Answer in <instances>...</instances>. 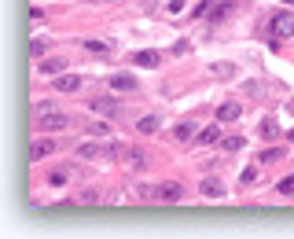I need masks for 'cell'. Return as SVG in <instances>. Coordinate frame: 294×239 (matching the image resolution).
I'll return each mask as SVG.
<instances>
[{
    "label": "cell",
    "instance_id": "6",
    "mask_svg": "<svg viewBox=\"0 0 294 239\" xmlns=\"http://www.w3.org/2000/svg\"><path fill=\"white\" fill-rule=\"evenodd\" d=\"M77 177V166H55L52 173H48V184L52 188H63V184H70Z\"/></svg>",
    "mask_w": 294,
    "mask_h": 239
},
{
    "label": "cell",
    "instance_id": "15",
    "mask_svg": "<svg viewBox=\"0 0 294 239\" xmlns=\"http://www.w3.org/2000/svg\"><path fill=\"white\" fill-rule=\"evenodd\" d=\"M195 140H199V143H203V147H206V143H217V140H221V129H217V125H206V129H203V133H199Z\"/></svg>",
    "mask_w": 294,
    "mask_h": 239
},
{
    "label": "cell",
    "instance_id": "26",
    "mask_svg": "<svg viewBox=\"0 0 294 239\" xmlns=\"http://www.w3.org/2000/svg\"><path fill=\"white\" fill-rule=\"evenodd\" d=\"M239 181H243V184H254V181H257V166H246V169L239 173Z\"/></svg>",
    "mask_w": 294,
    "mask_h": 239
},
{
    "label": "cell",
    "instance_id": "8",
    "mask_svg": "<svg viewBox=\"0 0 294 239\" xmlns=\"http://www.w3.org/2000/svg\"><path fill=\"white\" fill-rule=\"evenodd\" d=\"M52 151H55L52 140H34V143H29V162H41V158H48Z\"/></svg>",
    "mask_w": 294,
    "mask_h": 239
},
{
    "label": "cell",
    "instance_id": "19",
    "mask_svg": "<svg viewBox=\"0 0 294 239\" xmlns=\"http://www.w3.org/2000/svg\"><path fill=\"white\" fill-rule=\"evenodd\" d=\"M44 52H48V41H41V37L29 41V59H41Z\"/></svg>",
    "mask_w": 294,
    "mask_h": 239
},
{
    "label": "cell",
    "instance_id": "18",
    "mask_svg": "<svg viewBox=\"0 0 294 239\" xmlns=\"http://www.w3.org/2000/svg\"><path fill=\"white\" fill-rule=\"evenodd\" d=\"M77 155H81V158H100L103 147H96V143H88V140H85V143H77Z\"/></svg>",
    "mask_w": 294,
    "mask_h": 239
},
{
    "label": "cell",
    "instance_id": "28",
    "mask_svg": "<svg viewBox=\"0 0 294 239\" xmlns=\"http://www.w3.org/2000/svg\"><path fill=\"white\" fill-rule=\"evenodd\" d=\"M280 195H294V177H287V181H280Z\"/></svg>",
    "mask_w": 294,
    "mask_h": 239
},
{
    "label": "cell",
    "instance_id": "13",
    "mask_svg": "<svg viewBox=\"0 0 294 239\" xmlns=\"http://www.w3.org/2000/svg\"><path fill=\"white\" fill-rule=\"evenodd\" d=\"M239 114H243L239 103H221V107H217V122H236Z\"/></svg>",
    "mask_w": 294,
    "mask_h": 239
},
{
    "label": "cell",
    "instance_id": "10",
    "mask_svg": "<svg viewBox=\"0 0 294 239\" xmlns=\"http://www.w3.org/2000/svg\"><path fill=\"white\" fill-rule=\"evenodd\" d=\"M111 88L114 92H133V88H140V81H136L133 74H114L111 77Z\"/></svg>",
    "mask_w": 294,
    "mask_h": 239
},
{
    "label": "cell",
    "instance_id": "17",
    "mask_svg": "<svg viewBox=\"0 0 294 239\" xmlns=\"http://www.w3.org/2000/svg\"><path fill=\"white\" fill-rule=\"evenodd\" d=\"M276 136H280V125H276L272 118H265L261 122V140H276Z\"/></svg>",
    "mask_w": 294,
    "mask_h": 239
},
{
    "label": "cell",
    "instance_id": "23",
    "mask_svg": "<svg viewBox=\"0 0 294 239\" xmlns=\"http://www.w3.org/2000/svg\"><path fill=\"white\" fill-rule=\"evenodd\" d=\"M88 133L92 136H107V133H111V125H107V122H88Z\"/></svg>",
    "mask_w": 294,
    "mask_h": 239
},
{
    "label": "cell",
    "instance_id": "27",
    "mask_svg": "<svg viewBox=\"0 0 294 239\" xmlns=\"http://www.w3.org/2000/svg\"><path fill=\"white\" fill-rule=\"evenodd\" d=\"M213 74H221V77H228V74H236V67H228V63H213Z\"/></svg>",
    "mask_w": 294,
    "mask_h": 239
},
{
    "label": "cell",
    "instance_id": "2",
    "mask_svg": "<svg viewBox=\"0 0 294 239\" xmlns=\"http://www.w3.org/2000/svg\"><path fill=\"white\" fill-rule=\"evenodd\" d=\"M261 29H265L269 37H276V41H280V37H294V15L290 11H272L269 19L261 22Z\"/></svg>",
    "mask_w": 294,
    "mask_h": 239
},
{
    "label": "cell",
    "instance_id": "7",
    "mask_svg": "<svg viewBox=\"0 0 294 239\" xmlns=\"http://www.w3.org/2000/svg\"><path fill=\"white\" fill-rule=\"evenodd\" d=\"M199 191H203L206 199H221L228 188H224V184H221L217 177H203V181H199Z\"/></svg>",
    "mask_w": 294,
    "mask_h": 239
},
{
    "label": "cell",
    "instance_id": "24",
    "mask_svg": "<svg viewBox=\"0 0 294 239\" xmlns=\"http://www.w3.org/2000/svg\"><path fill=\"white\" fill-rule=\"evenodd\" d=\"M191 133H195V125H191V122H180V125H177V133H173V136H177V140H188Z\"/></svg>",
    "mask_w": 294,
    "mask_h": 239
},
{
    "label": "cell",
    "instance_id": "30",
    "mask_svg": "<svg viewBox=\"0 0 294 239\" xmlns=\"http://www.w3.org/2000/svg\"><path fill=\"white\" fill-rule=\"evenodd\" d=\"M166 8H169V11H173V15H180V11H184V0H169V4H166Z\"/></svg>",
    "mask_w": 294,
    "mask_h": 239
},
{
    "label": "cell",
    "instance_id": "12",
    "mask_svg": "<svg viewBox=\"0 0 294 239\" xmlns=\"http://www.w3.org/2000/svg\"><path fill=\"white\" fill-rule=\"evenodd\" d=\"M121 158H125V162H129L133 169H144V166H147V155H144L140 147H133V143L125 147V155H121Z\"/></svg>",
    "mask_w": 294,
    "mask_h": 239
},
{
    "label": "cell",
    "instance_id": "4",
    "mask_svg": "<svg viewBox=\"0 0 294 239\" xmlns=\"http://www.w3.org/2000/svg\"><path fill=\"white\" fill-rule=\"evenodd\" d=\"M184 195V184L180 181H166V184H154V199H162V202H177Z\"/></svg>",
    "mask_w": 294,
    "mask_h": 239
},
{
    "label": "cell",
    "instance_id": "31",
    "mask_svg": "<svg viewBox=\"0 0 294 239\" xmlns=\"http://www.w3.org/2000/svg\"><path fill=\"white\" fill-rule=\"evenodd\" d=\"M287 140H290V143H294V129H290V133H287Z\"/></svg>",
    "mask_w": 294,
    "mask_h": 239
},
{
    "label": "cell",
    "instance_id": "9",
    "mask_svg": "<svg viewBox=\"0 0 294 239\" xmlns=\"http://www.w3.org/2000/svg\"><path fill=\"white\" fill-rule=\"evenodd\" d=\"M133 63H136V67H147V70H154V67L162 63V55L154 52V48H147V52H133Z\"/></svg>",
    "mask_w": 294,
    "mask_h": 239
},
{
    "label": "cell",
    "instance_id": "3",
    "mask_svg": "<svg viewBox=\"0 0 294 239\" xmlns=\"http://www.w3.org/2000/svg\"><path fill=\"white\" fill-rule=\"evenodd\" d=\"M96 114H107V118H121V103L114 100V96H96V100L88 103Z\"/></svg>",
    "mask_w": 294,
    "mask_h": 239
},
{
    "label": "cell",
    "instance_id": "20",
    "mask_svg": "<svg viewBox=\"0 0 294 239\" xmlns=\"http://www.w3.org/2000/svg\"><path fill=\"white\" fill-rule=\"evenodd\" d=\"M85 52H92V55H107V52H111V44H107V41H85Z\"/></svg>",
    "mask_w": 294,
    "mask_h": 239
},
{
    "label": "cell",
    "instance_id": "29",
    "mask_svg": "<svg viewBox=\"0 0 294 239\" xmlns=\"http://www.w3.org/2000/svg\"><path fill=\"white\" fill-rule=\"evenodd\" d=\"M173 52H177V55H188V52H191V44H188V41H177V44H173Z\"/></svg>",
    "mask_w": 294,
    "mask_h": 239
},
{
    "label": "cell",
    "instance_id": "21",
    "mask_svg": "<svg viewBox=\"0 0 294 239\" xmlns=\"http://www.w3.org/2000/svg\"><path fill=\"white\" fill-rule=\"evenodd\" d=\"M221 147H224V151H243V147H246V140H243V136H224V140H221Z\"/></svg>",
    "mask_w": 294,
    "mask_h": 239
},
{
    "label": "cell",
    "instance_id": "1",
    "mask_svg": "<svg viewBox=\"0 0 294 239\" xmlns=\"http://www.w3.org/2000/svg\"><path fill=\"white\" fill-rule=\"evenodd\" d=\"M34 122L41 125L44 133H55V129H67V114L59 110L55 103H48V100H41V103H34Z\"/></svg>",
    "mask_w": 294,
    "mask_h": 239
},
{
    "label": "cell",
    "instance_id": "32",
    "mask_svg": "<svg viewBox=\"0 0 294 239\" xmlns=\"http://www.w3.org/2000/svg\"><path fill=\"white\" fill-rule=\"evenodd\" d=\"M287 4H294V0H287Z\"/></svg>",
    "mask_w": 294,
    "mask_h": 239
},
{
    "label": "cell",
    "instance_id": "5",
    "mask_svg": "<svg viewBox=\"0 0 294 239\" xmlns=\"http://www.w3.org/2000/svg\"><path fill=\"white\" fill-rule=\"evenodd\" d=\"M232 11H236V0H213V8H210V15H206V22L217 26V22H224V19H228Z\"/></svg>",
    "mask_w": 294,
    "mask_h": 239
},
{
    "label": "cell",
    "instance_id": "25",
    "mask_svg": "<svg viewBox=\"0 0 294 239\" xmlns=\"http://www.w3.org/2000/svg\"><path fill=\"white\" fill-rule=\"evenodd\" d=\"M77 202H85V206H96V202H100V191L85 188V191H81V199H77Z\"/></svg>",
    "mask_w": 294,
    "mask_h": 239
},
{
    "label": "cell",
    "instance_id": "14",
    "mask_svg": "<svg viewBox=\"0 0 294 239\" xmlns=\"http://www.w3.org/2000/svg\"><path fill=\"white\" fill-rule=\"evenodd\" d=\"M41 70H44V74H63V70H67V59H63V55H55V59H41Z\"/></svg>",
    "mask_w": 294,
    "mask_h": 239
},
{
    "label": "cell",
    "instance_id": "16",
    "mask_svg": "<svg viewBox=\"0 0 294 239\" xmlns=\"http://www.w3.org/2000/svg\"><path fill=\"white\" fill-rule=\"evenodd\" d=\"M136 129L140 133H158V114H144L140 122H136Z\"/></svg>",
    "mask_w": 294,
    "mask_h": 239
},
{
    "label": "cell",
    "instance_id": "11",
    "mask_svg": "<svg viewBox=\"0 0 294 239\" xmlns=\"http://www.w3.org/2000/svg\"><path fill=\"white\" fill-rule=\"evenodd\" d=\"M55 88L59 92H77V88H81V77H77V74H59L55 77Z\"/></svg>",
    "mask_w": 294,
    "mask_h": 239
},
{
    "label": "cell",
    "instance_id": "22",
    "mask_svg": "<svg viewBox=\"0 0 294 239\" xmlns=\"http://www.w3.org/2000/svg\"><path fill=\"white\" fill-rule=\"evenodd\" d=\"M280 158H283V147H272V151H261L257 162H280Z\"/></svg>",
    "mask_w": 294,
    "mask_h": 239
}]
</instances>
